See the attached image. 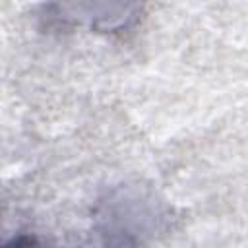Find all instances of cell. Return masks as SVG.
I'll return each mask as SVG.
<instances>
[{"mask_svg": "<svg viewBox=\"0 0 248 248\" xmlns=\"http://www.w3.org/2000/svg\"><path fill=\"white\" fill-rule=\"evenodd\" d=\"M4 248H43L37 240L33 238H27V236H19V238H14L10 244H6Z\"/></svg>", "mask_w": 248, "mask_h": 248, "instance_id": "obj_1", "label": "cell"}]
</instances>
